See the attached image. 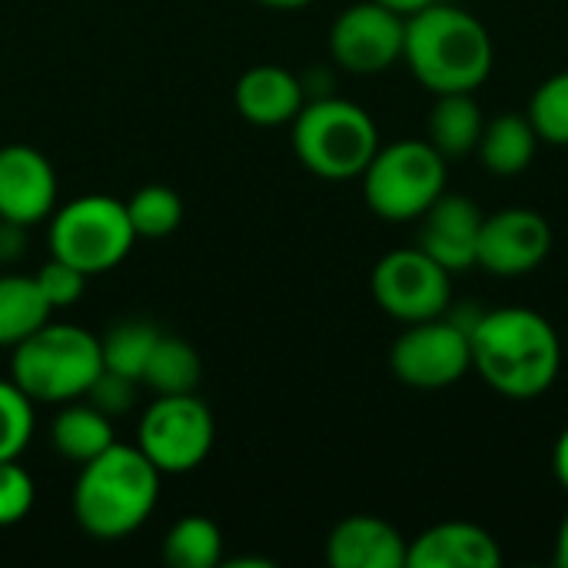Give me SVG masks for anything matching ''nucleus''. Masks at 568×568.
Returning a JSON list of instances; mask_svg holds the SVG:
<instances>
[{"instance_id":"obj_5","label":"nucleus","mask_w":568,"mask_h":568,"mask_svg":"<svg viewBox=\"0 0 568 568\" xmlns=\"http://www.w3.org/2000/svg\"><path fill=\"white\" fill-rule=\"evenodd\" d=\"M296 160L320 180H359L379 150L376 120L353 100L320 97L303 103L293 120Z\"/></svg>"},{"instance_id":"obj_17","label":"nucleus","mask_w":568,"mask_h":568,"mask_svg":"<svg viewBox=\"0 0 568 568\" xmlns=\"http://www.w3.org/2000/svg\"><path fill=\"white\" fill-rule=\"evenodd\" d=\"M233 103L253 126H286L303 110L306 87L293 70L280 63H256L236 80Z\"/></svg>"},{"instance_id":"obj_20","label":"nucleus","mask_w":568,"mask_h":568,"mask_svg":"<svg viewBox=\"0 0 568 568\" xmlns=\"http://www.w3.org/2000/svg\"><path fill=\"white\" fill-rule=\"evenodd\" d=\"M113 419L103 416L90 403H63L50 426V446L73 466L97 459L106 446H113Z\"/></svg>"},{"instance_id":"obj_26","label":"nucleus","mask_w":568,"mask_h":568,"mask_svg":"<svg viewBox=\"0 0 568 568\" xmlns=\"http://www.w3.org/2000/svg\"><path fill=\"white\" fill-rule=\"evenodd\" d=\"M526 113L542 143L568 146V70L546 77L536 87Z\"/></svg>"},{"instance_id":"obj_19","label":"nucleus","mask_w":568,"mask_h":568,"mask_svg":"<svg viewBox=\"0 0 568 568\" xmlns=\"http://www.w3.org/2000/svg\"><path fill=\"white\" fill-rule=\"evenodd\" d=\"M486 116L473 93H436V103L426 116V140L446 156L459 160L476 153Z\"/></svg>"},{"instance_id":"obj_28","label":"nucleus","mask_w":568,"mask_h":568,"mask_svg":"<svg viewBox=\"0 0 568 568\" xmlns=\"http://www.w3.org/2000/svg\"><path fill=\"white\" fill-rule=\"evenodd\" d=\"M33 503H37L33 476L17 459H3L0 463V529L23 523Z\"/></svg>"},{"instance_id":"obj_13","label":"nucleus","mask_w":568,"mask_h":568,"mask_svg":"<svg viewBox=\"0 0 568 568\" xmlns=\"http://www.w3.org/2000/svg\"><path fill=\"white\" fill-rule=\"evenodd\" d=\"M57 203V170L53 163L27 143L0 146V220L33 226L53 213Z\"/></svg>"},{"instance_id":"obj_16","label":"nucleus","mask_w":568,"mask_h":568,"mask_svg":"<svg viewBox=\"0 0 568 568\" xmlns=\"http://www.w3.org/2000/svg\"><path fill=\"white\" fill-rule=\"evenodd\" d=\"M409 542L379 516H346L326 539L333 568H406Z\"/></svg>"},{"instance_id":"obj_21","label":"nucleus","mask_w":568,"mask_h":568,"mask_svg":"<svg viewBox=\"0 0 568 568\" xmlns=\"http://www.w3.org/2000/svg\"><path fill=\"white\" fill-rule=\"evenodd\" d=\"M53 306L43 300L33 276H0V346H17L43 323H50Z\"/></svg>"},{"instance_id":"obj_25","label":"nucleus","mask_w":568,"mask_h":568,"mask_svg":"<svg viewBox=\"0 0 568 568\" xmlns=\"http://www.w3.org/2000/svg\"><path fill=\"white\" fill-rule=\"evenodd\" d=\"M123 203H126V216L133 223V233L143 240H163V236L176 233L183 223V200L176 190H170L163 183L140 186Z\"/></svg>"},{"instance_id":"obj_23","label":"nucleus","mask_w":568,"mask_h":568,"mask_svg":"<svg viewBox=\"0 0 568 568\" xmlns=\"http://www.w3.org/2000/svg\"><path fill=\"white\" fill-rule=\"evenodd\" d=\"M163 559L173 568L223 566V532L206 516H186L170 526L163 539Z\"/></svg>"},{"instance_id":"obj_8","label":"nucleus","mask_w":568,"mask_h":568,"mask_svg":"<svg viewBox=\"0 0 568 568\" xmlns=\"http://www.w3.org/2000/svg\"><path fill=\"white\" fill-rule=\"evenodd\" d=\"M216 443V423L210 406L196 393L156 396L140 419V453L160 469V476H183L206 463Z\"/></svg>"},{"instance_id":"obj_31","label":"nucleus","mask_w":568,"mask_h":568,"mask_svg":"<svg viewBox=\"0 0 568 568\" xmlns=\"http://www.w3.org/2000/svg\"><path fill=\"white\" fill-rule=\"evenodd\" d=\"M23 246H27V226L10 223V220H0V263L20 260L23 256Z\"/></svg>"},{"instance_id":"obj_18","label":"nucleus","mask_w":568,"mask_h":568,"mask_svg":"<svg viewBox=\"0 0 568 568\" xmlns=\"http://www.w3.org/2000/svg\"><path fill=\"white\" fill-rule=\"evenodd\" d=\"M539 143L542 140H539L529 113L506 110V113L486 120L476 156L493 176H519L532 166Z\"/></svg>"},{"instance_id":"obj_3","label":"nucleus","mask_w":568,"mask_h":568,"mask_svg":"<svg viewBox=\"0 0 568 568\" xmlns=\"http://www.w3.org/2000/svg\"><path fill=\"white\" fill-rule=\"evenodd\" d=\"M160 469L140 453V446H106L97 459L80 466L73 483L77 526L103 542L133 536L160 503Z\"/></svg>"},{"instance_id":"obj_10","label":"nucleus","mask_w":568,"mask_h":568,"mask_svg":"<svg viewBox=\"0 0 568 568\" xmlns=\"http://www.w3.org/2000/svg\"><path fill=\"white\" fill-rule=\"evenodd\" d=\"M369 286L376 306L399 323H423V320L446 316L453 303V273L419 246L386 253L373 266Z\"/></svg>"},{"instance_id":"obj_4","label":"nucleus","mask_w":568,"mask_h":568,"mask_svg":"<svg viewBox=\"0 0 568 568\" xmlns=\"http://www.w3.org/2000/svg\"><path fill=\"white\" fill-rule=\"evenodd\" d=\"M103 373L100 336L73 323H43L23 343L13 346L10 379L33 403H73L83 399L93 379Z\"/></svg>"},{"instance_id":"obj_24","label":"nucleus","mask_w":568,"mask_h":568,"mask_svg":"<svg viewBox=\"0 0 568 568\" xmlns=\"http://www.w3.org/2000/svg\"><path fill=\"white\" fill-rule=\"evenodd\" d=\"M160 329L150 320H120L116 326L106 329V336H100V353H103V369L123 373L130 379L140 383L156 343H160Z\"/></svg>"},{"instance_id":"obj_35","label":"nucleus","mask_w":568,"mask_h":568,"mask_svg":"<svg viewBox=\"0 0 568 568\" xmlns=\"http://www.w3.org/2000/svg\"><path fill=\"white\" fill-rule=\"evenodd\" d=\"M256 3L273 7V10H300V7H306V3H313V0H256Z\"/></svg>"},{"instance_id":"obj_22","label":"nucleus","mask_w":568,"mask_h":568,"mask_svg":"<svg viewBox=\"0 0 568 568\" xmlns=\"http://www.w3.org/2000/svg\"><path fill=\"white\" fill-rule=\"evenodd\" d=\"M203 379V363L200 353L180 339V336H160L140 383L156 393V396H180V393H196Z\"/></svg>"},{"instance_id":"obj_34","label":"nucleus","mask_w":568,"mask_h":568,"mask_svg":"<svg viewBox=\"0 0 568 568\" xmlns=\"http://www.w3.org/2000/svg\"><path fill=\"white\" fill-rule=\"evenodd\" d=\"M556 566L568 568V513L559 526V536H556Z\"/></svg>"},{"instance_id":"obj_11","label":"nucleus","mask_w":568,"mask_h":568,"mask_svg":"<svg viewBox=\"0 0 568 568\" xmlns=\"http://www.w3.org/2000/svg\"><path fill=\"white\" fill-rule=\"evenodd\" d=\"M406 47V17L376 3L359 0L346 7L329 27L333 60L359 77H373L403 60Z\"/></svg>"},{"instance_id":"obj_29","label":"nucleus","mask_w":568,"mask_h":568,"mask_svg":"<svg viewBox=\"0 0 568 568\" xmlns=\"http://www.w3.org/2000/svg\"><path fill=\"white\" fill-rule=\"evenodd\" d=\"M33 280H37L43 300H47L53 310H67V306L80 303V296L87 293V273L77 270V266L67 263V260H57V256H50V260L37 270Z\"/></svg>"},{"instance_id":"obj_27","label":"nucleus","mask_w":568,"mask_h":568,"mask_svg":"<svg viewBox=\"0 0 568 568\" xmlns=\"http://www.w3.org/2000/svg\"><path fill=\"white\" fill-rule=\"evenodd\" d=\"M33 399L13 379H0V463L23 456L33 439Z\"/></svg>"},{"instance_id":"obj_14","label":"nucleus","mask_w":568,"mask_h":568,"mask_svg":"<svg viewBox=\"0 0 568 568\" xmlns=\"http://www.w3.org/2000/svg\"><path fill=\"white\" fill-rule=\"evenodd\" d=\"M486 213L463 193H443L419 216V250H426L449 273L476 266L479 233Z\"/></svg>"},{"instance_id":"obj_12","label":"nucleus","mask_w":568,"mask_h":568,"mask_svg":"<svg viewBox=\"0 0 568 568\" xmlns=\"http://www.w3.org/2000/svg\"><path fill=\"white\" fill-rule=\"evenodd\" d=\"M552 253V226L542 213L513 206L483 220L476 266L493 276L513 280L539 270Z\"/></svg>"},{"instance_id":"obj_32","label":"nucleus","mask_w":568,"mask_h":568,"mask_svg":"<svg viewBox=\"0 0 568 568\" xmlns=\"http://www.w3.org/2000/svg\"><path fill=\"white\" fill-rule=\"evenodd\" d=\"M552 473H556L559 486L568 493V426L562 429V436L556 439V449H552Z\"/></svg>"},{"instance_id":"obj_30","label":"nucleus","mask_w":568,"mask_h":568,"mask_svg":"<svg viewBox=\"0 0 568 568\" xmlns=\"http://www.w3.org/2000/svg\"><path fill=\"white\" fill-rule=\"evenodd\" d=\"M83 399H87L90 406H97L103 416L120 419V416H126V413L133 409V403H136V379H130V376H123V373H113V369H103V373L93 379V386L87 389Z\"/></svg>"},{"instance_id":"obj_9","label":"nucleus","mask_w":568,"mask_h":568,"mask_svg":"<svg viewBox=\"0 0 568 568\" xmlns=\"http://www.w3.org/2000/svg\"><path fill=\"white\" fill-rule=\"evenodd\" d=\"M389 369L409 389H449L473 369L469 329L449 316L406 323L389 349Z\"/></svg>"},{"instance_id":"obj_6","label":"nucleus","mask_w":568,"mask_h":568,"mask_svg":"<svg viewBox=\"0 0 568 568\" xmlns=\"http://www.w3.org/2000/svg\"><path fill=\"white\" fill-rule=\"evenodd\" d=\"M359 180L366 206L379 220L409 223L446 193V156L429 140L379 143Z\"/></svg>"},{"instance_id":"obj_33","label":"nucleus","mask_w":568,"mask_h":568,"mask_svg":"<svg viewBox=\"0 0 568 568\" xmlns=\"http://www.w3.org/2000/svg\"><path fill=\"white\" fill-rule=\"evenodd\" d=\"M376 3H383V7H389V10H396L403 17H413V13L426 10L429 3H436V0H376Z\"/></svg>"},{"instance_id":"obj_2","label":"nucleus","mask_w":568,"mask_h":568,"mask_svg":"<svg viewBox=\"0 0 568 568\" xmlns=\"http://www.w3.org/2000/svg\"><path fill=\"white\" fill-rule=\"evenodd\" d=\"M403 60L433 97L473 93L489 80L496 47L493 33L476 13L436 0L426 10L406 17Z\"/></svg>"},{"instance_id":"obj_1","label":"nucleus","mask_w":568,"mask_h":568,"mask_svg":"<svg viewBox=\"0 0 568 568\" xmlns=\"http://www.w3.org/2000/svg\"><path fill=\"white\" fill-rule=\"evenodd\" d=\"M473 369L489 389L509 399H536L552 389L562 369L556 326L526 306L479 313L469 323Z\"/></svg>"},{"instance_id":"obj_15","label":"nucleus","mask_w":568,"mask_h":568,"mask_svg":"<svg viewBox=\"0 0 568 568\" xmlns=\"http://www.w3.org/2000/svg\"><path fill=\"white\" fill-rule=\"evenodd\" d=\"M499 539L476 523H439L409 542L406 568H499Z\"/></svg>"},{"instance_id":"obj_7","label":"nucleus","mask_w":568,"mask_h":568,"mask_svg":"<svg viewBox=\"0 0 568 568\" xmlns=\"http://www.w3.org/2000/svg\"><path fill=\"white\" fill-rule=\"evenodd\" d=\"M133 240L136 233L126 216V203L103 193H87L60 206L47 233L50 256L73 263L87 276L120 266L130 256Z\"/></svg>"}]
</instances>
